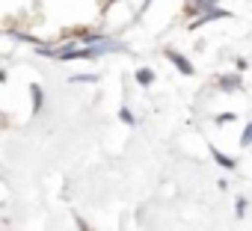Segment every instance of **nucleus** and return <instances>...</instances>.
Listing matches in <instances>:
<instances>
[{
	"instance_id": "1",
	"label": "nucleus",
	"mask_w": 252,
	"mask_h": 231,
	"mask_svg": "<svg viewBox=\"0 0 252 231\" xmlns=\"http://www.w3.org/2000/svg\"><path fill=\"white\" fill-rule=\"evenodd\" d=\"M166 59H169V62H175V68H178L181 74H193V65H190L178 51H166Z\"/></svg>"
},
{
	"instance_id": "2",
	"label": "nucleus",
	"mask_w": 252,
	"mask_h": 231,
	"mask_svg": "<svg viewBox=\"0 0 252 231\" xmlns=\"http://www.w3.org/2000/svg\"><path fill=\"white\" fill-rule=\"evenodd\" d=\"M137 80H140L143 86H149V83H155V71H152V68H140V71H137Z\"/></svg>"
},
{
	"instance_id": "3",
	"label": "nucleus",
	"mask_w": 252,
	"mask_h": 231,
	"mask_svg": "<svg viewBox=\"0 0 252 231\" xmlns=\"http://www.w3.org/2000/svg\"><path fill=\"white\" fill-rule=\"evenodd\" d=\"M214 160H217L220 166H225V169H234V166H237V163H234L228 154H222V151H214Z\"/></svg>"
},
{
	"instance_id": "4",
	"label": "nucleus",
	"mask_w": 252,
	"mask_h": 231,
	"mask_svg": "<svg viewBox=\"0 0 252 231\" xmlns=\"http://www.w3.org/2000/svg\"><path fill=\"white\" fill-rule=\"evenodd\" d=\"M220 83H222V89H237V86H240V77L225 74V77H220Z\"/></svg>"
},
{
	"instance_id": "5",
	"label": "nucleus",
	"mask_w": 252,
	"mask_h": 231,
	"mask_svg": "<svg viewBox=\"0 0 252 231\" xmlns=\"http://www.w3.org/2000/svg\"><path fill=\"white\" fill-rule=\"evenodd\" d=\"M74 83H95V74H74Z\"/></svg>"
},
{
	"instance_id": "6",
	"label": "nucleus",
	"mask_w": 252,
	"mask_h": 231,
	"mask_svg": "<svg viewBox=\"0 0 252 231\" xmlns=\"http://www.w3.org/2000/svg\"><path fill=\"white\" fill-rule=\"evenodd\" d=\"M249 143H252V125H246V131L240 137V145H249Z\"/></svg>"
},
{
	"instance_id": "7",
	"label": "nucleus",
	"mask_w": 252,
	"mask_h": 231,
	"mask_svg": "<svg viewBox=\"0 0 252 231\" xmlns=\"http://www.w3.org/2000/svg\"><path fill=\"white\" fill-rule=\"evenodd\" d=\"M119 116H122V122H125V125H134V116H131V113H128V110H122V113H119Z\"/></svg>"
},
{
	"instance_id": "8",
	"label": "nucleus",
	"mask_w": 252,
	"mask_h": 231,
	"mask_svg": "<svg viewBox=\"0 0 252 231\" xmlns=\"http://www.w3.org/2000/svg\"><path fill=\"white\" fill-rule=\"evenodd\" d=\"M234 210H237V216H243L246 213V199H237V207Z\"/></svg>"
}]
</instances>
